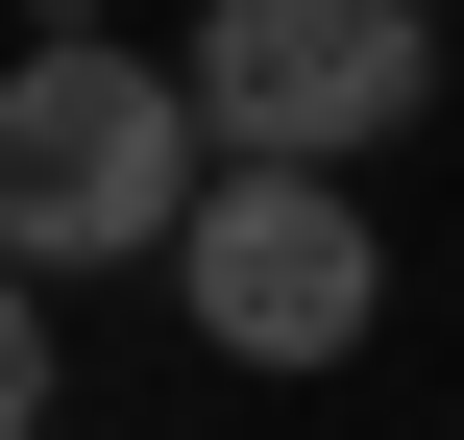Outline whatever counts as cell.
Instances as JSON below:
<instances>
[{
  "instance_id": "6da1fadb",
  "label": "cell",
  "mask_w": 464,
  "mask_h": 440,
  "mask_svg": "<svg viewBox=\"0 0 464 440\" xmlns=\"http://www.w3.org/2000/svg\"><path fill=\"white\" fill-rule=\"evenodd\" d=\"M196 196H220L196 73H147V49H98V24H49V49L0 73V245H24V269H171Z\"/></svg>"
},
{
  "instance_id": "7a4b0ae2",
  "label": "cell",
  "mask_w": 464,
  "mask_h": 440,
  "mask_svg": "<svg viewBox=\"0 0 464 440\" xmlns=\"http://www.w3.org/2000/svg\"><path fill=\"white\" fill-rule=\"evenodd\" d=\"M196 122L269 147V171H367L416 98H440V0H196Z\"/></svg>"
},
{
  "instance_id": "3957f363",
  "label": "cell",
  "mask_w": 464,
  "mask_h": 440,
  "mask_svg": "<svg viewBox=\"0 0 464 440\" xmlns=\"http://www.w3.org/2000/svg\"><path fill=\"white\" fill-rule=\"evenodd\" d=\"M171 294H196V343H220V367H343V343L392 318V245H367V196H343V171L220 147V196H196Z\"/></svg>"
},
{
  "instance_id": "277c9868",
  "label": "cell",
  "mask_w": 464,
  "mask_h": 440,
  "mask_svg": "<svg viewBox=\"0 0 464 440\" xmlns=\"http://www.w3.org/2000/svg\"><path fill=\"white\" fill-rule=\"evenodd\" d=\"M49 416V294H24V245H0V440Z\"/></svg>"
}]
</instances>
